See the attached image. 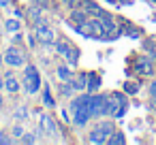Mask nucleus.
I'll return each instance as SVG.
<instances>
[{
	"label": "nucleus",
	"mask_w": 156,
	"mask_h": 145,
	"mask_svg": "<svg viewBox=\"0 0 156 145\" xmlns=\"http://www.w3.org/2000/svg\"><path fill=\"white\" fill-rule=\"evenodd\" d=\"M5 64H7V66H13V68L24 66V64H26V56H24V51L17 49V47H11V49L5 54Z\"/></svg>",
	"instance_id": "39448f33"
},
{
	"label": "nucleus",
	"mask_w": 156,
	"mask_h": 145,
	"mask_svg": "<svg viewBox=\"0 0 156 145\" xmlns=\"http://www.w3.org/2000/svg\"><path fill=\"white\" fill-rule=\"evenodd\" d=\"M56 51L62 54L64 58H69L71 64H77V58H79V49H77V47L69 45L66 41H58V43H56Z\"/></svg>",
	"instance_id": "0eeeda50"
},
{
	"label": "nucleus",
	"mask_w": 156,
	"mask_h": 145,
	"mask_svg": "<svg viewBox=\"0 0 156 145\" xmlns=\"http://www.w3.org/2000/svg\"><path fill=\"white\" fill-rule=\"evenodd\" d=\"M20 88H22V85H20V81H17V77H15L13 73L5 77V90H7L9 94H17Z\"/></svg>",
	"instance_id": "9d476101"
},
{
	"label": "nucleus",
	"mask_w": 156,
	"mask_h": 145,
	"mask_svg": "<svg viewBox=\"0 0 156 145\" xmlns=\"http://www.w3.org/2000/svg\"><path fill=\"white\" fill-rule=\"evenodd\" d=\"M5 30H7V32H11V34L20 32V30H22L20 19H7V22H5Z\"/></svg>",
	"instance_id": "f3484780"
},
{
	"label": "nucleus",
	"mask_w": 156,
	"mask_h": 145,
	"mask_svg": "<svg viewBox=\"0 0 156 145\" xmlns=\"http://www.w3.org/2000/svg\"><path fill=\"white\" fill-rule=\"evenodd\" d=\"M11 143H13L11 136H7L5 132H0V145H11Z\"/></svg>",
	"instance_id": "4be33fe9"
},
{
	"label": "nucleus",
	"mask_w": 156,
	"mask_h": 145,
	"mask_svg": "<svg viewBox=\"0 0 156 145\" xmlns=\"http://www.w3.org/2000/svg\"><path fill=\"white\" fill-rule=\"evenodd\" d=\"M71 22H73L75 26L83 24V22H86V11H73V13H71Z\"/></svg>",
	"instance_id": "a211bd4d"
},
{
	"label": "nucleus",
	"mask_w": 156,
	"mask_h": 145,
	"mask_svg": "<svg viewBox=\"0 0 156 145\" xmlns=\"http://www.w3.org/2000/svg\"><path fill=\"white\" fill-rule=\"evenodd\" d=\"M113 132H115V128H113L111 122H98V124L90 130L88 141H90V143H98V145H103V143H107V139H109Z\"/></svg>",
	"instance_id": "f257e3e1"
},
{
	"label": "nucleus",
	"mask_w": 156,
	"mask_h": 145,
	"mask_svg": "<svg viewBox=\"0 0 156 145\" xmlns=\"http://www.w3.org/2000/svg\"><path fill=\"white\" fill-rule=\"evenodd\" d=\"M105 2H109V5H118V0H105Z\"/></svg>",
	"instance_id": "c756f323"
},
{
	"label": "nucleus",
	"mask_w": 156,
	"mask_h": 145,
	"mask_svg": "<svg viewBox=\"0 0 156 145\" xmlns=\"http://www.w3.org/2000/svg\"><path fill=\"white\" fill-rule=\"evenodd\" d=\"M135 71H137L141 77H150V75H154V73H156L154 60H152V58H147V56L137 58V62H135Z\"/></svg>",
	"instance_id": "423d86ee"
},
{
	"label": "nucleus",
	"mask_w": 156,
	"mask_h": 145,
	"mask_svg": "<svg viewBox=\"0 0 156 145\" xmlns=\"http://www.w3.org/2000/svg\"><path fill=\"white\" fill-rule=\"evenodd\" d=\"M24 92L26 94H37L39 88H41V77H39V71L34 66H26V77H24Z\"/></svg>",
	"instance_id": "7ed1b4c3"
},
{
	"label": "nucleus",
	"mask_w": 156,
	"mask_h": 145,
	"mask_svg": "<svg viewBox=\"0 0 156 145\" xmlns=\"http://www.w3.org/2000/svg\"><path fill=\"white\" fill-rule=\"evenodd\" d=\"M62 119H64V122H71V117H69V111H66V109H62Z\"/></svg>",
	"instance_id": "bb28decb"
},
{
	"label": "nucleus",
	"mask_w": 156,
	"mask_h": 145,
	"mask_svg": "<svg viewBox=\"0 0 156 145\" xmlns=\"http://www.w3.org/2000/svg\"><path fill=\"white\" fill-rule=\"evenodd\" d=\"M11 5V0H0V7H9Z\"/></svg>",
	"instance_id": "cd10ccee"
},
{
	"label": "nucleus",
	"mask_w": 156,
	"mask_h": 145,
	"mask_svg": "<svg viewBox=\"0 0 156 145\" xmlns=\"http://www.w3.org/2000/svg\"><path fill=\"white\" fill-rule=\"evenodd\" d=\"M120 5H133V0H118Z\"/></svg>",
	"instance_id": "c85d7f7f"
},
{
	"label": "nucleus",
	"mask_w": 156,
	"mask_h": 145,
	"mask_svg": "<svg viewBox=\"0 0 156 145\" xmlns=\"http://www.w3.org/2000/svg\"><path fill=\"white\" fill-rule=\"evenodd\" d=\"M43 105H45V107H49V109L56 105V100H54V96H51L49 88H45V90H43Z\"/></svg>",
	"instance_id": "aec40b11"
},
{
	"label": "nucleus",
	"mask_w": 156,
	"mask_h": 145,
	"mask_svg": "<svg viewBox=\"0 0 156 145\" xmlns=\"http://www.w3.org/2000/svg\"><path fill=\"white\" fill-rule=\"evenodd\" d=\"M34 34H37V39L43 43V45H49V43H54V30L45 24V22H41L39 19V24H37V30H34Z\"/></svg>",
	"instance_id": "6e6552de"
},
{
	"label": "nucleus",
	"mask_w": 156,
	"mask_h": 145,
	"mask_svg": "<svg viewBox=\"0 0 156 145\" xmlns=\"http://www.w3.org/2000/svg\"><path fill=\"white\" fill-rule=\"evenodd\" d=\"M147 90H150V98H156V81H152Z\"/></svg>",
	"instance_id": "393cba45"
},
{
	"label": "nucleus",
	"mask_w": 156,
	"mask_h": 145,
	"mask_svg": "<svg viewBox=\"0 0 156 145\" xmlns=\"http://www.w3.org/2000/svg\"><path fill=\"white\" fill-rule=\"evenodd\" d=\"M41 2H43V5H45V2H49V0H41Z\"/></svg>",
	"instance_id": "473e14b6"
},
{
	"label": "nucleus",
	"mask_w": 156,
	"mask_h": 145,
	"mask_svg": "<svg viewBox=\"0 0 156 145\" xmlns=\"http://www.w3.org/2000/svg\"><path fill=\"white\" fill-rule=\"evenodd\" d=\"M81 5H83V11H86V13H94L96 17H103V15H105V11H103V9H101L98 5L90 2V0H83Z\"/></svg>",
	"instance_id": "ddd939ff"
},
{
	"label": "nucleus",
	"mask_w": 156,
	"mask_h": 145,
	"mask_svg": "<svg viewBox=\"0 0 156 145\" xmlns=\"http://www.w3.org/2000/svg\"><path fill=\"white\" fill-rule=\"evenodd\" d=\"M0 88H5V79L2 77H0Z\"/></svg>",
	"instance_id": "2f4dec72"
},
{
	"label": "nucleus",
	"mask_w": 156,
	"mask_h": 145,
	"mask_svg": "<svg viewBox=\"0 0 156 145\" xmlns=\"http://www.w3.org/2000/svg\"><path fill=\"white\" fill-rule=\"evenodd\" d=\"M71 83H73V90L81 92V90H86V88H88V75H86V73H81L77 79H71Z\"/></svg>",
	"instance_id": "4468645a"
},
{
	"label": "nucleus",
	"mask_w": 156,
	"mask_h": 145,
	"mask_svg": "<svg viewBox=\"0 0 156 145\" xmlns=\"http://www.w3.org/2000/svg\"><path fill=\"white\" fill-rule=\"evenodd\" d=\"M2 62H5V56H0V68H2Z\"/></svg>",
	"instance_id": "7c9ffc66"
},
{
	"label": "nucleus",
	"mask_w": 156,
	"mask_h": 145,
	"mask_svg": "<svg viewBox=\"0 0 156 145\" xmlns=\"http://www.w3.org/2000/svg\"><path fill=\"white\" fill-rule=\"evenodd\" d=\"M58 77H60L62 81H71V79H73V73H71L69 66H58Z\"/></svg>",
	"instance_id": "6ab92c4d"
},
{
	"label": "nucleus",
	"mask_w": 156,
	"mask_h": 145,
	"mask_svg": "<svg viewBox=\"0 0 156 145\" xmlns=\"http://www.w3.org/2000/svg\"><path fill=\"white\" fill-rule=\"evenodd\" d=\"M105 105H107V96H103V94H90L88 111H90L92 117H103L105 115Z\"/></svg>",
	"instance_id": "20e7f679"
},
{
	"label": "nucleus",
	"mask_w": 156,
	"mask_h": 145,
	"mask_svg": "<svg viewBox=\"0 0 156 145\" xmlns=\"http://www.w3.org/2000/svg\"><path fill=\"white\" fill-rule=\"evenodd\" d=\"M107 143H109V145H124V143H126V136H124V132L115 130V132L107 139Z\"/></svg>",
	"instance_id": "dca6fc26"
},
{
	"label": "nucleus",
	"mask_w": 156,
	"mask_h": 145,
	"mask_svg": "<svg viewBox=\"0 0 156 145\" xmlns=\"http://www.w3.org/2000/svg\"><path fill=\"white\" fill-rule=\"evenodd\" d=\"M77 30L83 34V36H92V39H105V26L101 19H92V22H83L77 26Z\"/></svg>",
	"instance_id": "f03ea898"
},
{
	"label": "nucleus",
	"mask_w": 156,
	"mask_h": 145,
	"mask_svg": "<svg viewBox=\"0 0 156 145\" xmlns=\"http://www.w3.org/2000/svg\"><path fill=\"white\" fill-rule=\"evenodd\" d=\"M152 2H154V5H156V0H152Z\"/></svg>",
	"instance_id": "f704fd0d"
},
{
	"label": "nucleus",
	"mask_w": 156,
	"mask_h": 145,
	"mask_svg": "<svg viewBox=\"0 0 156 145\" xmlns=\"http://www.w3.org/2000/svg\"><path fill=\"white\" fill-rule=\"evenodd\" d=\"M88 100H90V94H81V96H75L71 100V109L77 111V109H86L88 107Z\"/></svg>",
	"instance_id": "f8f14e48"
},
{
	"label": "nucleus",
	"mask_w": 156,
	"mask_h": 145,
	"mask_svg": "<svg viewBox=\"0 0 156 145\" xmlns=\"http://www.w3.org/2000/svg\"><path fill=\"white\" fill-rule=\"evenodd\" d=\"M0 105H2V96H0Z\"/></svg>",
	"instance_id": "72a5a7b5"
},
{
	"label": "nucleus",
	"mask_w": 156,
	"mask_h": 145,
	"mask_svg": "<svg viewBox=\"0 0 156 145\" xmlns=\"http://www.w3.org/2000/svg\"><path fill=\"white\" fill-rule=\"evenodd\" d=\"M124 92H126V94H137V92H139V85L133 83V81H126V83H124Z\"/></svg>",
	"instance_id": "412c9836"
},
{
	"label": "nucleus",
	"mask_w": 156,
	"mask_h": 145,
	"mask_svg": "<svg viewBox=\"0 0 156 145\" xmlns=\"http://www.w3.org/2000/svg\"><path fill=\"white\" fill-rule=\"evenodd\" d=\"M90 119H92V115H90L88 107H86V109H77V111H73V124H77V126H86Z\"/></svg>",
	"instance_id": "1a4fd4ad"
},
{
	"label": "nucleus",
	"mask_w": 156,
	"mask_h": 145,
	"mask_svg": "<svg viewBox=\"0 0 156 145\" xmlns=\"http://www.w3.org/2000/svg\"><path fill=\"white\" fill-rule=\"evenodd\" d=\"M34 141H37V136H34L32 132H28V134L22 136V143H34Z\"/></svg>",
	"instance_id": "5701e85b"
},
{
	"label": "nucleus",
	"mask_w": 156,
	"mask_h": 145,
	"mask_svg": "<svg viewBox=\"0 0 156 145\" xmlns=\"http://www.w3.org/2000/svg\"><path fill=\"white\" fill-rule=\"evenodd\" d=\"M22 134H24V128L22 126H15L13 128V136H22Z\"/></svg>",
	"instance_id": "a878e982"
},
{
	"label": "nucleus",
	"mask_w": 156,
	"mask_h": 145,
	"mask_svg": "<svg viewBox=\"0 0 156 145\" xmlns=\"http://www.w3.org/2000/svg\"><path fill=\"white\" fill-rule=\"evenodd\" d=\"M98 88H101V77H98L96 73H90V75H88V92L94 94Z\"/></svg>",
	"instance_id": "2eb2a0df"
},
{
	"label": "nucleus",
	"mask_w": 156,
	"mask_h": 145,
	"mask_svg": "<svg viewBox=\"0 0 156 145\" xmlns=\"http://www.w3.org/2000/svg\"><path fill=\"white\" fill-rule=\"evenodd\" d=\"M41 130L43 132H47V134H58V128H56V124H54V119L49 117V115H41Z\"/></svg>",
	"instance_id": "9b49d317"
},
{
	"label": "nucleus",
	"mask_w": 156,
	"mask_h": 145,
	"mask_svg": "<svg viewBox=\"0 0 156 145\" xmlns=\"http://www.w3.org/2000/svg\"><path fill=\"white\" fill-rule=\"evenodd\" d=\"M26 115H28V111H26V109H24V107H22V109H17V111H15V117H17V119H26Z\"/></svg>",
	"instance_id": "b1692460"
}]
</instances>
